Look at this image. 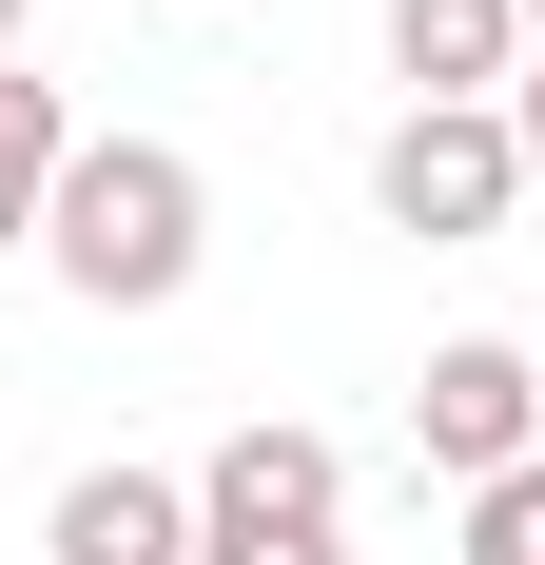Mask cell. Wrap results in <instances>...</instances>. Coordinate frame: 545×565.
Here are the masks:
<instances>
[{
    "instance_id": "obj_1",
    "label": "cell",
    "mask_w": 545,
    "mask_h": 565,
    "mask_svg": "<svg viewBox=\"0 0 545 565\" xmlns=\"http://www.w3.org/2000/svg\"><path fill=\"white\" fill-rule=\"evenodd\" d=\"M40 254L78 312H175L195 292V254H215V195H195V157L175 137H78L40 195Z\"/></svg>"
},
{
    "instance_id": "obj_2",
    "label": "cell",
    "mask_w": 545,
    "mask_h": 565,
    "mask_svg": "<svg viewBox=\"0 0 545 565\" xmlns=\"http://www.w3.org/2000/svg\"><path fill=\"white\" fill-rule=\"evenodd\" d=\"M195 565H351V468L331 429H234L195 468Z\"/></svg>"
},
{
    "instance_id": "obj_3",
    "label": "cell",
    "mask_w": 545,
    "mask_h": 565,
    "mask_svg": "<svg viewBox=\"0 0 545 565\" xmlns=\"http://www.w3.org/2000/svg\"><path fill=\"white\" fill-rule=\"evenodd\" d=\"M506 195H526V157H506V98H409L371 157V215L429 234V254H468V234H506Z\"/></svg>"
},
{
    "instance_id": "obj_4",
    "label": "cell",
    "mask_w": 545,
    "mask_h": 565,
    "mask_svg": "<svg viewBox=\"0 0 545 565\" xmlns=\"http://www.w3.org/2000/svg\"><path fill=\"white\" fill-rule=\"evenodd\" d=\"M409 429H429V468H448V488H506V468H545V351L448 332V351H429V391H409Z\"/></svg>"
},
{
    "instance_id": "obj_5",
    "label": "cell",
    "mask_w": 545,
    "mask_h": 565,
    "mask_svg": "<svg viewBox=\"0 0 545 565\" xmlns=\"http://www.w3.org/2000/svg\"><path fill=\"white\" fill-rule=\"evenodd\" d=\"M40 565H195V488L175 468H78L40 508Z\"/></svg>"
},
{
    "instance_id": "obj_6",
    "label": "cell",
    "mask_w": 545,
    "mask_h": 565,
    "mask_svg": "<svg viewBox=\"0 0 545 565\" xmlns=\"http://www.w3.org/2000/svg\"><path fill=\"white\" fill-rule=\"evenodd\" d=\"M389 78L409 98H506L526 78V0H389Z\"/></svg>"
},
{
    "instance_id": "obj_7",
    "label": "cell",
    "mask_w": 545,
    "mask_h": 565,
    "mask_svg": "<svg viewBox=\"0 0 545 565\" xmlns=\"http://www.w3.org/2000/svg\"><path fill=\"white\" fill-rule=\"evenodd\" d=\"M58 157H78V117H58V78H20V58H0V254L40 234V195H58Z\"/></svg>"
},
{
    "instance_id": "obj_8",
    "label": "cell",
    "mask_w": 545,
    "mask_h": 565,
    "mask_svg": "<svg viewBox=\"0 0 545 565\" xmlns=\"http://www.w3.org/2000/svg\"><path fill=\"white\" fill-rule=\"evenodd\" d=\"M468 565H545V468H506V488H468Z\"/></svg>"
},
{
    "instance_id": "obj_9",
    "label": "cell",
    "mask_w": 545,
    "mask_h": 565,
    "mask_svg": "<svg viewBox=\"0 0 545 565\" xmlns=\"http://www.w3.org/2000/svg\"><path fill=\"white\" fill-rule=\"evenodd\" d=\"M506 157L545 175V40H526V78H506Z\"/></svg>"
},
{
    "instance_id": "obj_10",
    "label": "cell",
    "mask_w": 545,
    "mask_h": 565,
    "mask_svg": "<svg viewBox=\"0 0 545 565\" xmlns=\"http://www.w3.org/2000/svg\"><path fill=\"white\" fill-rule=\"evenodd\" d=\"M20 20H40V0H0V58H20Z\"/></svg>"
},
{
    "instance_id": "obj_11",
    "label": "cell",
    "mask_w": 545,
    "mask_h": 565,
    "mask_svg": "<svg viewBox=\"0 0 545 565\" xmlns=\"http://www.w3.org/2000/svg\"><path fill=\"white\" fill-rule=\"evenodd\" d=\"M526 40H545V0H526Z\"/></svg>"
}]
</instances>
